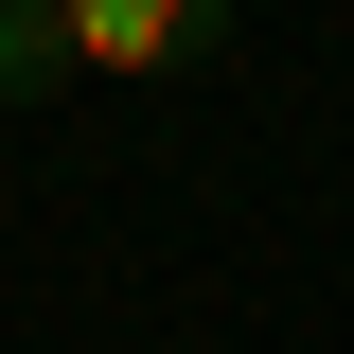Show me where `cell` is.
Here are the masks:
<instances>
[{
    "instance_id": "6da1fadb",
    "label": "cell",
    "mask_w": 354,
    "mask_h": 354,
    "mask_svg": "<svg viewBox=\"0 0 354 354\" xmlns=\"http://www.w3.org/2000/svg\"><path fill=\"white\" fill-rule=\"evenodd\" d=\"M213 36H230V0H0V106L18 88H142Z\"/></svg>"
}]
</instances>
